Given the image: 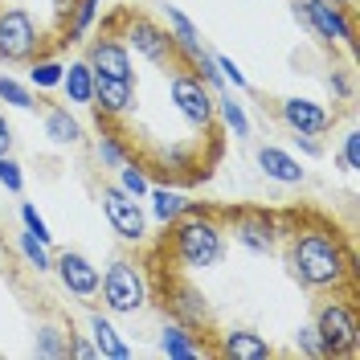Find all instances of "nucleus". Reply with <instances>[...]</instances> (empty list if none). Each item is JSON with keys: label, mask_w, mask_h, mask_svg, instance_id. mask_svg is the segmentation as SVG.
Returning a JSON list of instances; mask_svg holds the SVG:
<instances>
[{"label": "nucleus", "mask_w": 360, "mask_h": 360, "mask_svg": "<svg viewBox=\"0 0 360 360\" xmlns=\"http://www.w3.org/2000/svg\"><path fill=\"white\" fill-rule=\"evenodd\" d=\"M283 221V262L303 291L356 295V250L323 213H278Z\"/></svg>", "instance_id": "nucleus-1"}, {"label": "nucleus", "mask_w": 360, "mask_h": 360, "mask_svg": "<svg viewBox=\"0 0 360 360\" xmlns=\"http://www.w3.org/2000/svg\"><path fill=\"white\" fill-rule=\"evenodd\" d=\"M164 229H168V233L148 246V254H156L164 266L184 270V274L221 266L225 246H229V233H225V221H221L217 209L188 201L184 213H180L176 221H168Z\"/></svg>", "instance_id": "nucleus-2"}, {"label": "nucleus", "mask_w": 360, "mask_h": 360, "mask_svg": "<svg viewBox=\"0 0 360 360\" xmlns=\"http://www.w3.org/2000/svg\"><path fill=\"white\" fill-rule=\"evenodd\" d=\"M148 287H152V303H160L168 319H176L184 328H193L197 336H213L217 332V315H213V303H209V295L184 274V270H172L164 266L156 254H148Z\"/></svg>", "instance_id": "nucleus-3"}, {"label": "nucleus", "mask_w": 360, "mask_h": 360, "mask_svg": "<svg viewBox=\"0 0 360 360\" xmlns=\"http://www.w3.org/2000/svg\"><path fill=\"white\" fill-rule=\"evenodd\" d=\"M103 33L123 37L127 49H135L143 62H152V66H160V70L180 66V53H176V41H172L168 25L156 21V17H148V13H143V8H135V4L115 8L111 17L103 21Z\"/></svg>", "instance_id": "nucleus-4"}, {"label": "nucleus", "mask_w": 360, "mask_h": 360, "mask_svg": "<svg viewBox=\"0 0 360 360\" xmlns=\"http://www.w3.org/2000/svg\"><path fill=\"white\" fill-rule=\"evenodd\" d=\"M315 332L323 340L328 356L336 360H356L360 356V307L356 295H323V303L315 307Z\"/></svg>", "instance_id": "nucleus-5"}, {"label": "nucleus", "mask_w": 360, "mask_h": 360, "mask_svg": "<svg viewBox=\"0 0 360 360\" xmlns=\"http://www.w3.org/2000/svg\"><path fill=\"white\" fill-rule=\"evenodd\" d=\"M98 295L103 307L111 315H139L152 307V287H148V270L135 258H115L111 266L98 274Z\"/></svg>", "instance_id": "nucleus-6"}, {"label": "nucleus", "mask_w": 360, "mask_h": 360, "mask_svg": "<svg viewBox=\"0 0 360 360\" xmlns=\"http://www.w3.org/2000/svg\"><path fill=\"white\" fill-rule=\"evenodd\" d=\"M168 98H172L176 115L188 123V127L209 131V135L217 131V94L205 86L188 66H172V78H168Z\"/></svg>", "instance_id": "nucleus-7"}, {"label": "nucleus", "mask_w": 360, "mask_h": 360, "mask_svg": "<svg viewBox=\"0 0 360 360\" xmlns=\"http://www.w3.org/2000/svg\"><path fill=\"white\" fill-rule=\"evenodd\" d=\"M45 49H53V45L45 41L41 25L37 17L29 13V8H17V4H8V8H0V62H8V66H29L37 53Z\"/></svg>", "instance_id": "nucleus-8"}, {"label": "nucleus", "mask_w": 360, "mask_h": 360, "mask_svg": "<svg viewBox=\"0 0 360 360\" xmlns=\"http://www.w3.org/2000/svg\"><path fill=\"white\" fill-rule=\"evenodd\" d=\"M225 221V233L250 254H278L283 221L270 209H217Z\"/></svg>", "instance_id": "nucleus-9"}, {"label": "nucleus", "mask_w": 360, "mask_h": 360, "mask_svg": "<svg viewBox=\"0 0 360 360\" xmlns=\"http://www.w3.org/2000/svg\"><path fill=\"white\" fill-rule=\"evenodd\" d=\"M98 201H103L107 225H111L127 246H148V213H143V205L135 201L131 193H123L119 184H103L98 188Z\"/></svg>", "instance_id": "nucleus-10"}, {"label": "nucleus", "mask_w": 360, "mask_h": 360, "mask_svg": "<svg viewBox=\"0 0 360 360\" xmlns=\"http://www.w3.org/2000/svg\"><path fill=\"white\" fill-rule=\"evenodd\" d=\"M307 8V33L315 41H323L328 49L344 45L348 53L356 49V21H352V8H340V4H328V0H303Z\"/></svg>", "instance_id": "nucleus-11"}, {"label": "nucleus", "mask_w": 360, "mask_h": 360, "mask_svg": "<svg viewBox=\"0 0 360 360\" xmlns=\"http://www.w3.org/2000/svg\"><path fill=\"white\" fill-rule=\"evenodd\" d=\"M274 115H278V123L291 135H328L336 127V111H328V107L315 103V98H299V94L278 98Z\"/></svg>", "instance_id": "nucleus-12"}, {"label": "nucleus", "mask_w": 360, "mask_h": 360, "mask_svg": "<svg viewBox=\"0 0 360 360\" xmlns=\"http://www.w3.org/2000/svg\"><path fill=\"white\" fill-rule=\"evenodd\" d=\"M86 66L94 70V74H103V78H123V82H135L131 49L123 45V37H115V33H98V37H90Z\"/></svg>", "instance_id": "nucleus-13"}, {"label": "nucleus", "mask_w": 360, "mask_h": 360, "mask_svg": "<svg viewBox=\"0 0 360 360\" xmlns=\"http://www.w3.org/2000/svg\"><path fill=\"white\" fill-rule=\"evenodd\" d=\"M53 274L62 278L66 295H74V299H94L98 295V266L90 262L86 254H78V250L53 254Z\"/></svg>", "instance_id": "nucleus-14"}, {"label": "nucleus", "mask_w": 360, "mask_h": 360, "mask_svg": "<svg viewBox=\"0 0 360 360\" xmlns=\"http://www.w3.org/2000/svg\"><path fill=\"white\" fill-rule=\"evenodd\" d=\"M94 115L98 123H115V119H127L135 107V82H123V78H103L94 74Z\"/></svg>", "instance_id": "nucleus-15"}, {"label": "nucleus", "mask_w": 360, "mask_h": 360, "mask_svg": "<svg viewBox=\"0 0 360 360\" xmlns=\"http://www.w3.org/2000/svg\"><path fill=\"white\" fill-rule=\"evenodd\" d=\"M209 344H213V356H221V360H266V356H274V348L258 332H250V328L213 332Z\"/></svg>", "instance_id": "nucleus-16"}, {"label": "nucleus", "mask_w": 360, "mask_h": 360, "mask_svg": "<svg viewBox=\"0 0 360 360\" xmlns=\"http://www.w3.org/2000/svg\"><path fill=\"white\" fill-rule=\"evenodd\" d=\"M160 352L168 360H201V356H213V344H209V336H197L193 328H184L176 319H164Z\"/></svg>", "instance_id": "nucleus-17"}, {"label": "nucleus", "mask_w": 360, "mask_h": 360, "mask_svg": "<svg viewBox=\"0 0 360 360\" xmlns=\"http://www.w3.org/2000/svg\"><path fill=\"white\" fill-rule=\"evenodd\" d=\"M254 160H258V172H262L266 180H274V184L295 188V184H303V180H307V168H303L291 152L274 148V143H262V148L254 152Z\"/></svg>", "instance_id": "nucleus-18"}, {"label": "nucleus", "mask_w": 360, "mask_h": 360, "mask_svg": "<svg viewBox=\"0 0 360 360\" xmlns=\"http://www.w3.org/2000/svg\"><path fill=\"white\" fill-rule=\"evenodd\" d=\"M45 115V135H49V143H58V148H78L82 139H86V127H82V119L70 111L66 103H41Z\"/></svg>", "instance_id": "nucleus-19"}, {"label": "nucleus", "mask_w": 360, "mask_h": 360, "mask_svg": "<svg viewBox=\"0 0 360 360\" xmlns=\"http://www.w3.org/2000/svg\"><path fill=\"white\" fill-rule=\"evenodd\" d=\"M164 25H168V33H172V41H176L180 66H188V62H193V58L205 49V37L197 33V25L188 21L176 4H164Z\"/></svg>", "instance_id": "nucleus-20"}, {"label": "nucleus", "mask_w": 360, "mask_h": 360, "mask_svg": "<svg viewBox=\"0 0 360 360\" xmlns=\"http://www.w3.org/2000/svg\"><path fill=\"white\" fill-rule=\"evenodd\" d=\"M62 94H66L70 107H90L94 103V70L86 66V58H78V62H66L62 70Z\"/></svg>", "instance_id": "nucleus-21"}, {"label": "nucleus", "mask_w": 360, "mask_h": 360, "mask_svg": "<svg viewBox=\"0 0 360 360\" xmlns=\"http://www.w3.org/2000/svg\"><path fill=\"white\" fill-rule=\"evenodd\" d=\"M90 340H94L98 356H107V360H131V344L119 336V328H115L103 311H90Z\"/></svg>", "instance_id": "nucleus-22"}, {"label": "nucleus", "mask_w": 360, "mask_h": 360, "mask_svg": "<svg viewBox=\"0 0 360 360\" xmlns=\"http://www.w3.org/2000/svg\"><path fill=\"white\" fill-rule=\"evenodd\" d=\"M62 70H66V62L58 58V49H45V53H37V58L29 62V86L37 90V94L58 90L62 86Z\"/></svg>", "instance_id": "nucleus-23"}, {"label": "nucleus", "mask_w": 360, "mask_h": 360, "mask_svg": "<svg viewBox=\"0 0 360 360\" xmlns=\"http://www.w3.org/2000/svg\"><path fill=\"white\" fill-rule=\"evenodd\" d=\"M94 156L103 160V168H123L127 160H131V148H127V139L115 131L111 123H98V139H94Z\"/></svg>", "instance_id": "nucleus-24"}, {"label": "nucleus", "mask_w": 360, "mask_h": 360, "mask_svg": "<svg viewBox=\"0 0 360 360\" xmlns=\"http://www.w3.org/2000/svg\"><path fill=\"white\" fill-rule=\"evenodd\" d=\"M70 332H74V323L70 328H62V323H37L33 352L45 360H66L70 356Z\"/></svg>", "instance_id": "nucleus-25"}, {"label": "nucleus", "mask_w": 360, "mask_h": 360, "mask_svg": "<svg viewBox=\"0 0 360 360\" xmlns=\"http://www.w3.org/2000/svg\"><path fill=\"white\" fill-rule=\"evenodd\" d=\"M217 119L225 123V131L233 135V139H250V115L233 98V90H217Z\"/></svg>", "instance_id": "nucleus-26"}, {"label": "nucleus", "mask_w": 360, "mask_h": 360, "mask_svg": "<svg viewBox=\"0 0 360 360\" xmlns=\"http://www.w3.org/2000/svg\"><path fill=\"white\" fill-rule=\"evenodd\" d=\"M148 201H152V217H156L160 225L176 221L180 213H184V193H176V188H168V184H152L148 188Z\"/></svg>", "instance_id": "nucleus-27"}, {"label": "nucleus", "mask_w": 360, "mask_h": 360, "mask_svg": "<svg viewBox=\"0 0 360 360\" xmlns=\"http://www.w3.org/2000/svg\"><path fill=\"white\" fill-rule=\"evenodd\" d=\"M17 250H21L25 266H33L37 274H49V270H53V254H49V242H41L37 233L21 229V233H17Z\"/></svg>", "instance_id": "nucleus-28"}, {"label": "nucleus", "mask_w": 360, "mask_h": 360, "mask_svg": "<svg viewBox=\"0 0 360 360\" xmlns=\"http://www.w3.org/2000/svg\"><path fill=\"white\" fill-rule=\"evenodd\" d=\"M0 103L13 107V111H33V107H41L37 94H33V86L21 82V78H13V74H0Z\"/></svg>", "instance_id": "nucleus-29"}, {"label": "nucleus", "mask_w": 360, "mask_h": 360, "mask_svg": "<svg viewBox=\"0 0 360 360\" xmlns=\"http://www.w3.org/2000/svg\"><path fill=\"white\" fill-rule=\"evenodd\" d=\"M119 188H123V193H131L135 201H143V197H148V188H152L148 168H143L139 160H127V164L119 168Z\"/></svg>", "instance_id": "nucleus-30"}, {"label": "nucleus", "mask_w": 360, "mask_h": 360, "mask_svg": "<svg viewBox=\"0 0 360 360\" xmlns=\"http://www.w3.org/2000/svg\"><path fill=\"white\" fill-rule=\"evenodd\" d=\"M295 352H299V356H311V360H332L328 348H323V340H319V332H315V323H303V328L295 332Z\"/></svg>", "instance_id": "nucleus-31"}, {"label": "nucleus", "mask_w": 360, "mask_h": 360, "mask_svg": "<svg viewBox=\"0 0 360 360\" xmlns=\"http://www.w3.org/2000/svg\"><path fill=\"white\" fill-rule=\"evenodd\" d=\"M328 90H332V98H336V103H352V98H356L352 70H348V66H332V74H328Z\"/></svg>", "instance_id": "nucleus-32"}, {"label": "nucleus", "mask_w": 360, "mask_h": 360, "mask_svg": "<svg viewBox=\"0 0 360 360\" xmlns=\"http://www.w3.org/2000/svg\"><path fill=\"white\" fill-rule=\"evenodd\" d=\"M0 188H4V193H13V197L25 193V172H21V164L13 160V152H4V156H0Z\"/></svg>", "instance_id": "nucleus-33"}, {"label": "nucleus", "mask_w": 360, "mask_h": 360, "mask_svg": "<svg viewBox=\"0 0 360 360\" xmlns=\"http://www.w3.org/2000/svg\"><path fill=\"white\" fill-rule=\"evenodd\" d=\"M340 168H344V172H356L360 168V131L356 127L344 131V143H340Z\"/></svg>", "instance_id": "nucleus-34"}, {"label": "nucleus", "mask_w": 360, "mask_h": 360, "mask_svg": "<svg viewBox=\"0 0 360 360\" xmlns=\"http://www.w3.org/2000/svg\"><path fill=\"white\" fill-rule=\"evenodd\" d=\"M217 70H221V82L229 90H250L246 74H242V66L233 62V58H225V53H217Z\"/></svg>", "instance_id": "nucleus-35"}, {"label": "nucleus", "mask_w": 360, "mask_h": 360, "mask_svg": "<svg viewBox=\"0 0 360 360\" xmlns=\"http://www.w3.org/2000/svg\"><path fill=\"white\" fill-rule=\"evenodd\" d=\"M21 225L29 229V233H37L41 242H53V233H49V225H45V217L37 213V205H29V201L21 205Z\"/></svg>", "instance_id": "nucleus-36"}, {"label": "nucleus", "mask_w": 360, "mask_h": 360, "mask_svg": "<svg viewBox=\"0 0 360 360\" xmlns=\"http://www.w3.org/2000/svg\"><path fill=\"white\" fill-rule=\"evenodd\" d=\"M70 356L94 360V356H98V348H94V340H90V336H82V332H70Z\"/></svg>", "instance_id": "nucleus-37"}, {"label": "nucleus", "mask_w": 360, "mask_h": 360, "mask_svg": "<svg viewBox=\"0 0 360 360\" xmlns=\"http://www.w3.org/2000/svg\"><path fill=\"white\" fill-rule=\"evenodd\" d=\"M295 143H299V152H307V156H323V143H319V135H291Z\"/></svg>", "instance_id": "nucleus-38"}, {"label": "nucleus", "mask_w": 360, "mask_h": 360, "mask_svg": "<svg viewBox=\"0 0 360 360\" xmlns=\"http://www.w3.org/2000/svg\"><path fill=\"white\" fill-rule=\"evenodd\" d=\"M4 152H13V127H8V119L0 111V156H4Z\"/></svg>", "instance_id": "nucleus-39"}, {"label": "nucleus", "mask_w": 360, "mask_h": 360, "mask_svg": "<svg viewBox=\"0 0 360 360\" xmlns=\"http://www.w3.org/2000/svg\"><path fill=\"white\" fill-rule=\"evenodd\" d=\"M328 4H340V8H352L356 0H328Z\"/></svg>", "instance_id": "nucleus-40"}]
</instances>
